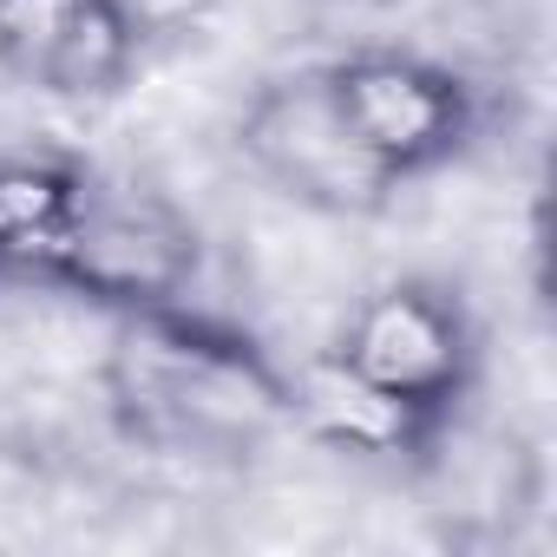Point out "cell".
Returning <instances> with one entry per match:
<instances>
[{"label": "cell", "mask_w": 557, "mask_h": 557, "mask_svg": "<svg viewBox=\"0 0 557 557\" xmlns=\"http://www.w3.org/2000/svg\"><path fill=\"white\" fill-rule=\"evenodd\" d=\"M99 387L132 446L190 466H243L296 426L289 368L190 302L112 315Z\"/></svg>", "instance_id": "cell-1"}, {"label": "cell", "mask_w": 557, "mask_h": 557, "mask_svg": "<svg viewBox=\"0 0 557 557\" xmlns=\"http://www.w3.org/2000/svg\"><path fill=\"white\" fill-rule=\"evenodd\" d=\"M197 275H203V236L190 210L171 203V190L79 164V203L66 249L53 262V289L106 315H138L190 302Z\"/></svg>", "instance_id": "cell-2"}, {"label": "cell", "mask_w": 557, "mask_h": 557, "mask_svg": "<svg viewBox=\"0 0 557 557\" xmlns=\"http://www.w3.org/2000/svg\"><path fill=\"white\" fill-rule=\"evenodd\" d=\"M236 151L275 197H289L296 210H315V216L361 223L394 210L400 197V184L342 125L322 66L269 73L236 112Z\"/></svg>", "instance_id": "cell-3"}, {"label": "cell", "mask_w": 557, "mask_h": 557, "mask_svg": "<svg viewBox=\"0 0 557 557\" xmlns=\"http://www.w3.org/2000/svg\"><path fill=\"white\" fill-rule=\"evenodd\" d=\"M329 348L433 426H453L479 387V322L440 275H387L348 309Z\"/></svg>", "instance_id": "cell-4"}, {"label": "cell", "mask_w": 557, "mask_h": 557, "mask_svg": "<svg viewBox=\"0 0 557 557\" xmlns=\"http://www.w3.org/2000/svg\"><path fill=\"white\" fill-rule=\"evenodd\" d=\"M322 79H329V99H335L342 125L355 132V145L400 190L413 177L446 171L479 138V92L466 86V73H453L426 53L355 47L342 60H322Z\"/></svg>", "instance_id": "cell-5"}, {"label": "cell", "mask_w": 557, "mask_h": 557, "mask_svg": "<svg viewBox=\"0 0 557 557\" xmlns=\"http://www.w3.org/2000/svg\"><path fill=\"white\" fill-rule=\"evenodd\" d=\"M138 60L145 27L132 0H0V73L40 99H119Z\"/></svg>", "instance_id": "cell-6"}, {"label": "cell", "mask_w": 557, "mask_h": 557, "mask_svg": "<svg viewBox=\"0 0 557 557\" xmlns=\"http://www.w3.org/2000/svg\"><path fill=\"white\" fill-rule=\"evenodd\" d=\"M289 420L315 446L368 459V466H420L446 440V426L420 420L413 407H400L394 394H381L374 381H361L335 348L309 355L289 374Z\"/></svg>", "instance_id": "cell-7"}, {"label": "cell", "mask_w": 557, "mask_h": 557, "mask_svg": "<svg viewBox=\"0 0 557 557\" xmlns=\"http://www.w3.org/2000/svg\"><path fill=\"white\" fill-rule=\"evenodd\" d=\"M79 203L73 158H0V283H53Z\"/></svg>", "instance_id": "cell-8"}]
</instances>
